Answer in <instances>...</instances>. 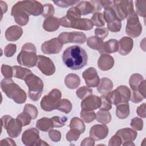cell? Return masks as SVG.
Instances as JSON below:
<instances>
[{
	"mask_svg": "<svg viewBox=\"0 0 146 146\" xmlns=\"http://www.w3.org/2000/svg\"><path fill=\"white\" fill-rule=\"evenodd\" d=\"M133 41L131 37L124 36L119 41L118 52L121 55L128 54L133 48Z\"/></svg>",
	"mask_w": 146,
	"mask_h": 146,
	"instance_id": "44dd1931",
	"label": "cell"
},
{
	"mask_svg": "<svg viewBox=\"0 0 146 146\" xmlns=\"http://www.w3.org/2000/svg\"><path fill=\"white\" fill-rule=\"evenodd\" d=\"M79 9L81 15H85L91 13H95L102 10L100 1H82L76 6Z\"/></svg>",
	"mask_w": 146,
	"mask_h": 146,
	"instance_id": "7c38bea8",
	"label": "cell"
},
{
	"mask_svg": "<svg viewBox=\"0 0 146 146\" xmlns=\"http://www.w3.org/2000/svg\"><path fill=\"white\" fill-rule=\"evenodd\" d=\"M113 83L111 79L108 78H102L100 79L99 83L97 86L98 91L102 94L104 95L110 92L113 88Z\"/></svg>",
	"mask_w": 146,
	"mask_h": 146,
	"instance_id": "83f0119b",
	"label": "cell"
},
{
	"mask_svg": "<svg viewBox=\"0 0 146 146\" xmlns=\"http://www.w3.org/2000/svg\"><path fill=\"white\" fill-rule=\"evenodd\" d=\"M143 76L139 74H132L129 80V84L131 88L133 90H136L140 84L144 80Z\"/></svg>",
	"mask_w": 146,
	"mask_h": 146,
	"instance_id": "e575fe53",
	"label": "cell"
},
{
	"mask_svg": "<svg viewBox=\"0 0 146 146\" xmlns=\"http://www.w3.org/2000/svg\"><path fill=\"white\" fill-rule=\"evenodd\" d=\"M58 38L63 44L68 43L83 44L87 39L86 34L80 31L63 32L59 35Z\"/></svg>",
	"mask_w": 146,
	"mask_h": 146,
	"instance_id": "8fae6325",
	"label": "cell"
},
{
	"mask_svg": "<svg viewBox=\"0 0 146 146\" xmlns=\"http://www.w3.org/2000/svg\"><path fill=\"white\" fill-rule=\"evenodd\" d=\"M130 125L136 131H141L143 128V120L139 117H135L131 119Z\"/></svg>",
	"mask_w": 146,
	"mask_h": 146,
	"instance_id": "681fc988",
	"label": "cell"
},
{
	"mask_svg": "<svg viewBox=\"0 0 146 146\" xmlns=\"http://www.w3.org/2000/svg\"><path fill=\"white\" fill-rule=\"evenodd\" d=\"M101 99V106L100 107V110L102 111H109L112 108V103L107 96L106 94L102 95L100 97Z\"/></svg>",
	"mask_w": 146,
	"mask_h": 146,
	"instance_id": "f6af8a7d",
	"label": "cell"
},
{
	"mask_svg": "<svg viewBox=\"0 0 146 146\" xmlns=\"http://www.w3.org/2000/svg\"><path fill=\"white\" fill-rule=\"evenodd\" d=\"M1 145H16L14 141L10 138H5L0 141Z\"/></svg>",
	"mask_w": 146,
	"mask_h": 146,
	"instance_id": "6125c7cd",
	"label": "cell"
},
{
	"mask_svg": "<svg viewBox=\"0 0 146 146\" xmlns=\"http://www.w3.org/2000/svg\"><path fill=\"white\" fill-rule=\"evenodd\" d=\"M64 83L68 88L74 90L79 87L80 83V79L76 74H69L65 77Z\"/></svg>",
	"mask_w": 146,
	"mask_h": 146,
	"instance_id": "f1b7e54d",
	"label": "cell"
},
{
	"mask_svg": "<svg viewBox=\"0 0 146 146\" xmlns=\"http://www.w3.org/2000/svg\"><path fill=\"white\" fill-rule=\"evenodd\" d=\"M90 136L94 140H100L106 138L108 134V128L104 124H95L90 130Z\"/></svg>",
	"mask_w": 146,
	"mask_h": 146,
	"instance_id": "d6986e66",
	"label": "cell"
},
{
	"mask_svg": "<svg viewBox=\"0 0 146 146\" xmlns=\"http://www.w3.org/2000/svg\"><path fill=\"white\" fill-rule=\"evenodd\" d=\"M95 145V141L91 137H86L84 139L80 144L81 146H93Z\"/></svg>",
	"mask_w": 146,
	"mask_h": 146,
	"instance_id": "94428289",
	"label": "cell"
},
{
	"mask_svg": "<svg viewBox=\"0 0 146 146\" xmlns=\"http://www.w3.org/2000/svg\"><path fill=\"white\" fill-rule=\"evenodd\" d=\"M36 127L39 130L44 132H47L54 128L51 119L43 117L36 121Z\"/></svg>",
	"mask_w": 146,
	"mask_h": 146,
	"instance_id": "f546056e",
	"label": "cell"
},
{
	"mask_svg": "<svg viewBox=\"0 0 146 146\" xmlns=\"http://www.w3.org/2000/svg\"><path fill=\"white\" fill-rule=\"evenodd\" d=\"M81 17V14L76 6H72L70 8L66 13V15L60 19V24L64 27L70 28V23Z\"/></svg>",
	"mask_w": 146,
	"mask_h": 146,
	"instance_id": "ac0fdd59",
	"label": "cell"
},
{
	"mask_svg": "<svg viewBox=\"0 0 146 146\" xmlns=\"http://www.w3.org/2000/svg\"><path fill=\"white\" fill-rule=\"evenodd\" d=\"M70 128H75L78 129L81 133H83L85 131V124L82 119L78 117H72L70 123Z\"/></svg>",
	"mask_w": 146,
	"mask_h": 146,
	"instance_id": "8d00e7d4",
	"label": "cell"
},
{
	"mask_svg": "<svg viewBox=\"0 0 146 146\" xmlns=\"http://www.w3.org/2000/svg\"><path fill=\"white\" fill-rule=\"evenodd\" d=\"M144 99H145V97H144L137 90L133 91L132 94H131L130 100L134 103H140L143 101Z\"/></svg>",
	"mask_w": 146,
	"mask_h": 146,
	"instance_id": "11a10c76",
	"label": "cell"
},
{
	"mask_svg": "<svg viewBox=\"0 0 146 146\" xmlns=\"http://www.w3.org/2000/svg\"><path fill=\"white\" fill-rule=\"evenodd\" d=\"M101 99L96 95H91L82 100L81 102L82 110L94 111L99 108L101 106Z\"/></svg>",
	"mask_w": 146,
	"mask_h": 146,
	"instance_id": "e0dca14e",
	"label": "cell"
},
{
	"mask_svg": "<svg viewBox=\"0 0 146 146\" xmlns=\"http://www.w3.org/2000/svg\"><path fill=\"white\" fill-rule=\"evenodd\" d=\"M112 119L111 113L108 111L100 110L96 114V120L102 124H107L109 123Z\"/></svg>",
	"mask_w": 146,
	"mask_h": 146,
	"instance_id": "836d02e7",
	"label": "cell"
},
{
	"mask_svg": "<svg viewBox=\"0 0 146 146\" xmlns=\"http://www.w3.org/2000/svg\"><path fill=\"white\" fill-rule=\"evenodd\" d=\"M62 93L57 88L52 89L47 95L44 96L40 102V107L44 111H52L56 109L61 99Z\"/></svg>",
	"mask_w": 146,
	"mask_h": 146,
	"instance_id": "ba28073f",
	"label": "cell"
},
{
	"mask_svg": "<svg viewBox=\"0 0 146 146\" xmlns=\"http://www.w3.org/2000/svg\"><path fill=\"white\" fill-rule=\"evenodd\" d=\"M62 42L58 38H54L42 43L41 50L45 54H55L59 53L63 47Z\"/></svg>",
	"mask_w": 146,
	"mask_h": 146,
	"instance_id": "5bb4252c",
	"label": "cell"
},
{
	"mask_svg": "<svg viewBox=\"0 0 146 146\" xmlns=\"http://www.w3.org/2000/svg\"><path fill=\"white\" fill-rule=\"evenodd\" d=\"M94 32H95V36L100 38L102 40L105 39L108 34V31L107 29L103 27H98L95 29Z\"/></svg>",
	"mask_w": 146,
	"mask_h": 146,
	"instance_id": "6f0895ef",
	"label": "cell"
},
{
	"mask_svg": "<svg viewBox=\"0 0 146 146\" xmlns=\"http://www.w3.org/2000/svg\"><path fill=\"white\" fill-rule=\"evenodd\" d=\"M103 14V17H104V21L107 24L113 22L116 18H118L117 17V15H116L115 11L112 7L105 9Z\"/></svg>",
	"mask_w": 146,
	"mask_h": 146,
	"instance_id": "f35d334b",
	"label": "cell"
},
{
	"mask_svg": "<svg viewBox=\"0 0 146 146\" xmlns=\"http://www.w3.org/2000/svg\"><path fill=\"white\" fill-rule=\"evenodd\" d=\"M121 28V21L117 18L113 22L107 24V29L111 32L116 33L119 31Z\"/></svg>",
	"mask_w": 146,
	"mask_h": 146,
	"instance_id": "bcb514c9",
	"label": "cell"
},
{
	"mask_svg": "<svg viewBox=\"0 0 146 146\" xmlns=\"http://www.w3.org/2000/svg\"><path fill=\"white\" fill-rule=\"evenodd\" d=\"M64 64L73 70H80L87 63L88 55L82 47L74 45L67 48L62 55Z\"/></svg>",
	"mask_w": 146,
	"mask_h": 146,
	"instance_id": "6da1fadb",
	"label": "cell"
},
{
	"mask_svg": "<svg viewBox=\"0 0 146 146\" xmlns=\"http://www.w3.org/2000/svg\"><path fill=\"white\" fill-rule=\"evenodd\" d=\"M72 108V105L71 102L67 99H60L56 109L65 113H68Z\"/></svg>",
	"mask_w": 146,
	"mask_h": 146,
	"instance_id": "d590c367",
	"label": "cell"
},
{
	"mask_svg": "<svg viewBox=\"0 0 146 146\" xmlns=\"http://www.w3.org/2000/svg\"><path fill=\"white\" fill-rule=\"evenodd\" d=\"M60 25V19L52 17L44 19L43 23V28L47 31L53 32L57 30Z\"/></svg>",
	"mask_w": 146,
	"mask_h": 146,
	"instance_id": "484cf974",
	"label": "cell"
},
{
	"mask_svg": "<svg viewBox=\"0 0 146 146\" xmlns=\"http://www.w3.org/2000/svg\"><path fill=\"white\" fill-rule=\"evenodd\" d=\"M54 11V7L50 3H46L43 5V11L42 15L46 19L53 17Z\"/></svg>",
	"mask_w": 146,
	"mask_h": 146,
	"instance_id": "7dc6e473",
	"label": "cell"
},
{
	"mask_svg": "<svg viewBox=\"0 0 146 146\" xmlns=\"http://www.w3.org/2000/svg\"><path fill=\"white\" fill-rule=\"evenodd\" d=\"M11 9L21 10L29 16H38L43 13V5L36 1H22L17 2Z\"/></svg>",
	"mask_w": 146,
	"mask_h": 146,
	"instance_id": "5b68a950",
	"label": "cell"
},
{
	"mask_svg": "<svg viewBox=\"0 0 146 146\" xmlns=\"http://www.w3.org/2000/svg\"><path fill=\"white\" fill-rule=\"evenodd\" d=\"M80 116L82 120L87 123H89L96 119V113L93 111L82 110L80 113Z\"/></svg>",
	"mask_w": 146,
	"mask_h": 146,
	"instance_id": "ab89813d",
	"label": "cell"
},
{
	"mask_svg": "<svg viewBox=\"0 0 146 146\" xmlns=\"http://www.w3.org/2000/svg\"><path fill=\"white\" fill-rule=\"evenodd\" d=\"M17 51V45L13 43L8 44L5 48L4 54L7 57H11Z\"/></svg>",
	"mask_w": 146,
	"mask_h": 146,
	"instance_id": "f5cc1de1",
	"label": "cell"
},
{
	"mask_svg": "<svg viewBox=\"0 0 146 146\" xmlns=\"http://www.w3.org/2000/svg\"><path fill=\"white\" fill-rule=\"evenodd\" d=\"M118 135L121 141L124 142L125 141H134L137 135V132L129 128H125L118 130L116 133Z\"/></svg>",
	"mask_w": 146,
	"mask_h": 146,
	"instance_id": "cb8c5ba5",
	"label": "cell"
},
{
	"mask_svg": "<svg viewBox=\"0 0 146 146\" xmlns=\"http://www.w3.org/2000/svg\"><path fill=\"white\" fill-rule=\"evenodd\" d=\"M113 9L120 21L124 20L134 12L132 1H113Z\"/></svg>",
	"mask_w": 146,
	"mask_h": 146,
	"instance_id": "9c48e42d",
	"label": "cell"
},
{
	"mask_svg": "<svg viewBox=\"0 0 146 146\" xmlns=\"http://www.w3.org/2000/svg\"><path fill=\"white\" fill-rule=\"evenodd\" d=\"M1 88L6 96L16 103H24L27 99L26 92L11 79L5 78L1 82Z\"/></svg>",
	"mask_w": 146,
	"mask_h": 146,
	"instance_id": "7a4b0ae2",
	"label": "cell"
},
{
	"mask_svg": "<svg viewBox=\"0 0 146 146\" xmlns=\"http://www.w3.org/2000/svg\"><path fill=\"white\" fill-rule=\"evenodd\" d=\"M115 63L113 58L108 54H102L98 60V66L102 71L111 69Z\"/></svg>",
	"mask_w": 146,
	"mask_h": 146,
	"instance_id": "ffe728a7",
	"label": "cell"
},
{
	"mask_svg": "<svg viewBox=\"0 0 146 146\" xmlns=\"http://www.w3.org/2000/svg\"><path fill=\"white\" fill-rule=\"evenodd\" d=\"M145 108H146V103H143V104H141L140 106H139L137 108L136 113L139 116L143 117V118H145L146 117Z\"/></svg>",
	"mask_w": 146,
	"mask_h": 146,
	"instance_id": "91938a15",
	"label": "cell"
},
{
	"mask_svg": "<svg viewBox=\"0 0 146 146\" xmlns=\"http://www.w3.org/2000/svg\"><path fill=\"white\" fill-rule=\"evenodd\" d=\"M103 43V40L96 36H90L87 39V46L91 48L96 50L98 51H99L102 48Z\"/></svg>",
	"mask_w": 146,
	"mask_h": 146,
	"instance_id": "d6a6232c",
	"label": "cell"
},
{
	"mask_svg": "<svg viewBox=\"0 0 146 146\" xmlns=\"http://www.w3.org/2000/svg\"><path fill=\"white\" fill-rule=\"evenodd\" d=\"M93 26L94 25L90 19L81 18L72 21L70 24V28L86 31L91 30Z\"/></svg>",
	"mask_w": 146,
	"mask_h": 146,
	"instance_id": "603a6c76",
	"label": "cell"
},
{
	"mask_svg": "<svg viewBox=\"0 0 146 146\" xmlns=\"http://www.w3.org/2000/svg\"><path fill=\"white\" fill-rule=\"evenodd\" d=\"M21 140L25 145H36V144L40 140L39 132L35 128L28 129L23 133Z\"/></svg>",
	"mask_w": 146,
	"mask_h": 146,
	"instance_id": "9a60e30c",
	"label": "cell"
},
{
	"mask_svg": "<svg viewBox=\"0 0 146 146\" xmlns=\"http://www.w3.org/2000/svg\"><path fill=\"white\" fill-rule=\"evenodd\" d=\"M22 34V28L17 25H14L8 27L5 33L6 39L10 42H15L18 40Z\"/></svg>",
	"mask_w": 146,
	"mask_h": 146,
	"instance_id": "7402d4cb",
	"label": "cell"
},
{
	"mask_svg": "<svg viewBox=\"0 0 146 146\" xmlns=\"http://www.w3.org/2000/svg\"><path fill=\"white\" fill-rule=\"evenodd\" d=\"M49 138L54 142H58L60 140L62 135L60 131L56 129H51L48 131Z\"/></svg>",
	"mask_w": 146,
	"mask_h": 146,
	"instance_id": "9f6ffc18",
	"label": "cell"
},
{
	"mask_svg": "<svg viewBox=\"0 0 146 146\" xmlns=\"http://www.w3.org/2000/svg\"><path fill=\"white\" fill-rule=\"evenodd\" d=\"M90 20L92 23L93 25H95L96 27H102L104 26L106 23L103 13L99 12L94 13Z\"/></svg>",
	"mask_w": 146,
	"mask_h": 146,
	"instance_id": "74e56055",
	"label": "cell"
},
{
	"mask_svg": "<svg viewBox=\"0 0 146 146\" xmlns=\"http://www.w3.org/2000/svg\"><path fill=\"white\" fill-rule=\"evenodd\" d=\"M23 111L27 113L31 116L32 119H36L38 114L36 107L31 104H26L24 107Z\"/></svg>",
	"mask_w": 146,
	"mask_h": 146,
	"instance_id": "ee69618b",
	"label": "cell"
},
{
	"mask_svg": "<svg viewBox=\"0 0 146 146\" xmlns=\"http://www.w3.org/2000/svg\"><path fill=\"white\" fill-rule=\"evenodd\" d=\"M13 69L14 77L21 80H25V78L29 74L32 73L30 70L18 66H14Z\"/></svg>",
	"mask_w": 146,
	"mask_h": 146,
	"instance_id": "1f68e13d",
	"label": "cell"
},
{
	"mask_svg": "<svg viewBox=\"0 0 146 146\" xmlns=\"http://www.w3.org/2000/svg\"><path fill=\"white\" fill-rule=\"evenodd\" d=\"M1 72L5 78L11 79L13 76V67L6 64H2L1 66Z\"/></svg>",
	"mask_w": 146,
	"mask_h": 146,
	"instance_id": "f907efd6",
	"label": "cell"
},
{
	"mask_svg": "<svg viewBox=\"0 0 146 146\" xmlns=\"http://www.w3.org/2000/svg\"><path fill=\"white\" fill-rule=\"evenodd\" d=\"M121 144H122L121 139L118 135L116 134L112 136L108 141L109 146H119Z\"/></svg>",
	"mask_w": 146,
	"mask_h": 146,
	"instance_id": "680465c9",
	"label": "cell"
},
{
	"mask_svg": "<svg viewBox=\"0 0 146 146\" xmlns=\"http://www.w3.org/2000/svg\"><path fill=\"white\" fill-rule=\"evenodd\" d=\"M51 120L52 121L54 127H62L66 124L67 120V117L66 116L59 117L58 116H55L52 117Z\"/></svg>",
	"mask_w": 146,
	"mask_h": 146,
	"instance_id": "c3c4849f",
	"label": "cell"
},
{
	"mask_svg": "<svg viewBox=\"0 0 146 146\" xmlns=\"http://www.w3.org/2000/svg\"><path fill=\"white\" fill-rule=\"evenodd\" d=\"M119 42L115 39H111L103 43L102 48L99 51L102 54H111L118 51Z\"/></svg>",
	"mask_w": 146,
	"mask_h": 146,
	"instance_id": "d4e9b609",
	"label": "cell"
},
{
	"mask_svg": "<svg viewBox=\"0 0 146 146\" xmlns=\"http://www.w3.org/2000/svg\"><path fill=\"white\" fill-rule=\"evenodd\" d=\"M76 94L79 99L83 100L92 94V90L88 86H82L76 90Z\"/></svg>",
	"mask_w": 146,
	"mask_h": 146,
	"instance_id": "60d3db41",
	"label": "cell"
},
{
	"mask_svg": "<svg viewBox=\"0 0 146 146\" xmlns=\"http://www.w3.org/2000/svg\"><path fill=\"white\" fill-rule=\"evenodd\" d=\"M142 32V26L135 12L127 17L125 27L126 34L132 38L138 37Z\"/></svg>",
	"mask_w": 146,
	"mask_h": 146,
	"instance_id": "30bf717a",
	"label": "cell"
},
{
	"mask_svg": "<svg viewBox=\"0 0 146 146\" xmlns=\"http://www.w3.org/2000/svg\"><path fill=\"white\" fill-rule=\"evenodd\" d=\"M16 118H17L18 120H20L23 126H26L29 125L31 122V120L32 119L31 116L25 111H23L20 114H19Z\"/></svg>",
	"mask_w": 146,
	"mask_h": 146,
	"instance_id": "816d5d0a",
	"label": "cell"
},
{
	"mask_svg": "<svg viewBox=\"0 0 146 146\" xmlns=\"http://www.w3.org/2000/svg\"><path fill=\"white\" fill-rule=\"evenodd\" d=\"M131 94V91L127 86L121 85L113 91L106 94V95L112 104L116 106L120 103H128Z\"/></svg>",
	"mask_w": 146,
	"mask_h": 146,
	"instance_id": "8992f818",
	"label": "cell"
},
{
	"mask_svg": "<svg viewBox=\"0 0 146 146\" xmlns=\"http://www.w3.org/2000/svg\"><path fill=\"white\" fill-rule=\"evenodd\" d=\"M2 127L6 129L7 135L12 137H17L21 133L23 125L17 118L14 119L10 115H4L1 117Z\"/></svg>",
	"mask_w": 146,
	"mask_h": 146,
	"instance_id": "52a82bcc",
	"label": "cell"
},
{
	"mask_svg": "<svg viewBox=\"0 0 146 146\" xmlns=\"http://www.w3.org/2000/svg\"><path fill=\"white\" fill-rule=\"evenodd\" d=\"M36 145H48V144L47 143H46V142H44L43 140L40 139L38 143L36 144Z\"/></svg>",
	"mask_w": 146,
	"mask_h": 146,
	"instance_id": "e7e4bbea",
	"label": "cell"
},
{
	"mask_svg": "<svg viewBox=\"0 0 146 146\" xmlns=\"http://www.w3.org/2000/svg\"><path fill=\"white\" fill-rule=\"evenodd\" d=\"M81 132L77 129L75 128H70L67 133H66V137L67 141L71 142L78 140L79 139Z\"/></svg>",
	"mask_w": 146,
	"mask_h": 146,
	"instance_id": "7bdbcfd3",
	"label": "cell"
},
{
	"mask_svg": "<svg viewBox=\"0 0 146 146\" xmlns=\"http://www.w3.org/2000/svg\"><path fill=\"white\" fill-rule=\"evenodd\" d=\"M17 59L18 63L22 66L29 68L35 66L38 62V56L35 45L32 43L24 44Z\"/></svg>",
	"mask_w": 146,
	"mask_h": 146,
	"instance_id": "3957f363",
	"label": "cell"
},
{
	"mask_svg": "<svg viewBox=\"0 0 146 146\" xmlns=\"http://www.w3.org/2000/svg\"><path fill=\"white\" fill-rule=\"evenodd\" d=\"M123 145H135V144L132 141H125L123 143Z\"/></svg>",
	"mask_w": 146,
	"mask_h": 146,
	"instance_id": "03108f58",
	"label": "cell"
},
{
	"mask_svg": "<svg viewBox=\"0 0 146 146\" xmlns=\"http://www.w3.org/2000/svg\"><path fill=\"white\" fill-rule=\"evenodd\" d=\"M0 5L2 9V15L5 14L7 10V3L3 1H0Z\"/></svg>",
	"mask_w": 146,
	"mask_h": 146,
	"instance_id": "be15d7a7",
	"label": "cell"
},
{
	"mask_svg": "<svg viewBox=\"0 0 146 146\" xmlns=\"http://www.w3.org/2000/svg\"><path fill=\"white\" fill-rule=\"evenodd\" d=\"M53 2L58 6L60 7H67L73 5L78 4L79 1H71V0H63V1H53Z\"/></svg>",
	"mask_w": 146,
	"mask_h": 146,
	"instance_id": "db71d44e",
	"label": "cell"
},
{
	"mask_svg": "<svg viewBox=\"0 0 146 146\" xmlns=\"http://www.w3.org/2000/svg\"><path fill=\"white\" fill-rule=\"evenodd\" d=\"M135 2L136 9V13L139 16L145 18L146 13V1H136Z\"/></svg>",
	"mask_w": 146,
	"mask_h": 146,
	"instance_id": "b9f144b4",
	"label": "cell"
},
{
	"mask_svg": "<svg viewBox=\"0 0 146 146\" xmlns=\"http://www.w3.org/2000/svg\"><path fill=\"white\" fill-rule=\"evenodd\" d=\"M82 77L84 79L87 86L90 88L97 87L100 82V78L97 71L92 67H88L85 70L82 74Z\"/></svg>",
	"mask_w": 146,
	"mask_h": 146,
	"instance_id": "2e32d148",
	"label": "cell"
},
{
	"mask_svg": "<svg viewBox=\"0 0 146 146\" xmlns=\"http://www.w3.org/2000/svg\"><path fill=\"white\" fill-rule=\"evenodd\" d=\"M36 65L39 70L45 75L50 76L55 72V66L53 62L47 56L38 55Z\"/></svg>",
	"mask_w": 146,
	"mask_h": 146,
	"instance_id": "4fadbf2b",
	"label": "cell"
},
{
	"mask_svg": "<svg viewBox=\"0 0 146 146\" xmlns=\"http://www.w3.org/2000/svg\"><path fill=\"white\" fill-rule=\"evenodd\" d=\"M11 15L14 17L15 22L21 26H25L29 22V15L21 10L11 9Z\"/></svg>",
	"mask_w": 146,
	"mask_h": 146,
	"instance_id": "4316f807",
	"label": "cell"
},
{
	"mask_svg": "<svg viewBox=\"0 0 146 146\" xmlns=\"http://www.w3.org/2000/svg\"><path fill=\"white\" fill-rule=\"evenodd\" d=\"M116 106V115L119 119H124L129 116V106L128 103H120Z\"/></svg>",
	"mask_w": 146,
	"mask_h": 146,
	"instance_id": "4dcf8cb0",
	"label": "cell"
},
{
	"mask_svg": "<svg viewBox=\"0 0 146 146\" xmlns=\"http://www.w3.org/2000/svg\"><path fill=\"white\" fill-rule=\"evenodd\" d=\"M25 82L29 88L28 96L33 101H38L42 94L43 91V82L42 80L36 75L31 73L25 79Z\"/></svg>",
	"mask_w": 146,
	"mask_h": 146,
	"instance_id": "277c9868",
	"label": "cell"
}]
</instances>
